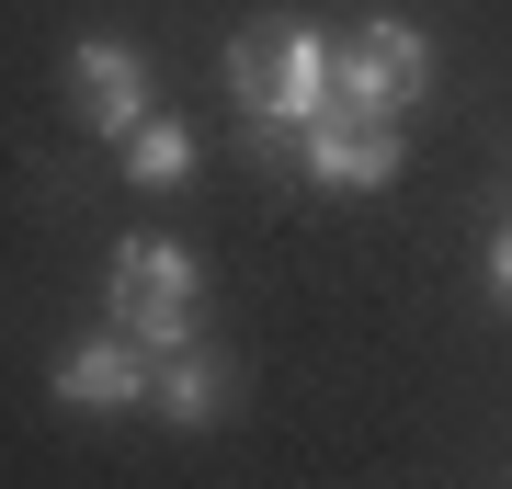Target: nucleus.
I'll return each mask as SVG.
<instances>
[{
    "instance_id": "f257e3e1",
    "label": "nucleus",
    "mask_w": 512,
    "mask_h": 489,
    "mask_svg": "<svg viewBox=\"0 0 512 489\" xmlns=\"http://www.w3.org/2000/svg\"><path fill=\"white\" fill-rule=\"evenodd\" d=\"M228 91H239V114H251V126L296 137V126L330 103V35H319V23H296V12L239 23V46H228Z\"/></svg>"
},
{
    "instance_id": "39448f33",
    "label": "nucleus",
    "mask_w": 512,
    "mask_h": 489,
    "mask_svg": "<svg viewBox=\"0 0 512 489\" xmlns=\"http://www.w3.org/2000/svg\"><path fill=\"white\" fill-rule=\"evenodd\" d=\"M69 91H80V126H92V137H137L148 114H160V103H148V57L126 35H80L69 46Z\"/></svg>"
},
{
    "instance_id": "0eeeda50",
    "label": "nucleus",
    "mask_w": 512,
    "mask_h": 489,
    "mask_svg": "<svg viewBox=\"0 0 512 489\" xmlns=\"http://www.w3.org/2000/svg\"><path fill=\"white\" fill-rule=\"evenodd\" d=\"M217 399H228V364L217 353H160V421H183V433H194V421H217Z\"/></svg>"
},
{
    "instance_id": "7ed1b4c3",
    "label": "nucleus",
    "mask_w": 512,
    "mask_h": 489,
    "mask_svg": "<svg viewBox=\"0 0 512 489\" xmlns=\"http://www.w3.org/2000/svg\"><path fill=\"white\" fill-rule=\"evenodd\" d=\"M433 91V35L421 23H399V12H365L342 46H330V103H353V114H399Z\"/></svg>"
},
{
    "instance_id": "423d86ee",
    "label": "nucleus",
    "mask_w": 512,
    "mask_h": 489,
    "mask_svg": "<svg viewBox=\"0 0 512 489\" xmlns=\"http://www.w3.org/2000/svg\"><path fill=\"white\" fill-rule=\"evenodd\" d=\"M148 353L137 330H92L80 353H57V399L69 410H148Z\"/></svg>"
},
{
    "instance_id": "f03ea898",
    "label": "nucleus",
    "mask_w": 512,
    "mask_h": 489,
    "mask_svg": "<svg viewBox=\"0 0 512 489\" xmlns=\"http://www.w3.org/2000/svg\"><path fill=\"white\" fill-rule=\"evenodd\" d=\"M103 308H114V330H137L148 353H183L194 342V308H205V273H194L183 239H114Z\"/></svg>"
},
{
    "instance_id": "6e6552de",
    "label": "nucleus",
    "mask_w": 512,
    "mask_h": 489,
    "mask_svg": "<svg viewBox=\"0 0 512 489\" xmlns=\"http://www.w3.org/2000/svg\"><path fill=\"white\" fill-rule=\"evenodd\" d=\"M114 160H126L137 182H194V126L183 114H148L137 137H114Z\"/></svg>"
},
{
    "instance_id": "20e7f679",
    "label": "nucleus",
    "mask_w": 512,
    "mask_h": 489,
    "mask_svg": "<svg viewBox=\"0 0 512 489\" xmlns=\"http://www.w3.org/2000/svg\"><path fill=\"white\" fill-rule=\"evenodd\" d=\"M296 148H308V171L330 182V194H387V182H399V126H387V114L319 103L308 126H296Z\"/></svg>"
}]
</instances>
